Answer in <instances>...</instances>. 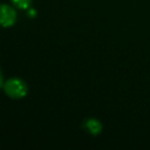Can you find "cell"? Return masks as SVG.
<instances>
[{
	"mask_svg": "<svg viewBox=\"0 0 150 150\" xmlns=\"http://www.w3.org/2000/svg\"><path fill=\"white\" fill-rule=\"evenodd\" d=\"M12 4L19 9H28L32 0H11Z\"/></svg>",
	"mask_w": 150,
	"mask_h": 150,
	"instance_id": "obj_4",
	"label": "cell"
},
{
	"mask_svg": "<svg viewBox=\"0 0 150 150\" xmlns=\"http://www.w3.org/2000/svg\"><path fill=\"white\" fill-rule=\"evenodd\" d=\"M4 86V81H2V75H1V71H0V88Z\"/></svg>",
	"mask_w": 150,
	"mask_h": 150,
	"instance_id": "obj_5",
	"label": "cell"
},
{
	"mask_svg": "<svg viewBox=\"0 0 150 150\" xmlns=\"http://www.w3.org/2000/svg\"><path fill=\"white\" fill-rule=\"evenodd\" d=\"M16 21V12L6 4H0V26L12 27Z\"/></svg>",
	"mask_w": 150,
	"mask_h": 150,
	"instance_id": "obj_2",
	"label": "cell"
},
{
	"mask_svg": "<svg viewBox=\"0 0 150 150\" xmlns=\"http://www.w3.org/2000/svg\"><path fill=\"white\" fill-rule=\"evenodd\" d=\"M83 127L93 135H98L102 130V125L101 123L97 121V120H94V118H90L88 121H86V123L83 124Z\"/></svg>",
	"mask_w": 150,
	"mask_h": 150,
	"instance_id": "obj_3",
	"label": "cell"
},
{
	"mask_svg": "<svg viewBox=\"0 0 150 150\" xmlns=\"http://www.w3.org/2000/svg\"><path fill=\"white\" fill-rule=\"evenodd\" d=\"M4 89L7 96L12 98H22L27 94V84L20 79H11L4 83Z\"/></svg>",
	"mask_w": 150,
	"mask_h": 150,
	"instance_id": "obj_1",
	"label": "cell"
}]
</instances>
